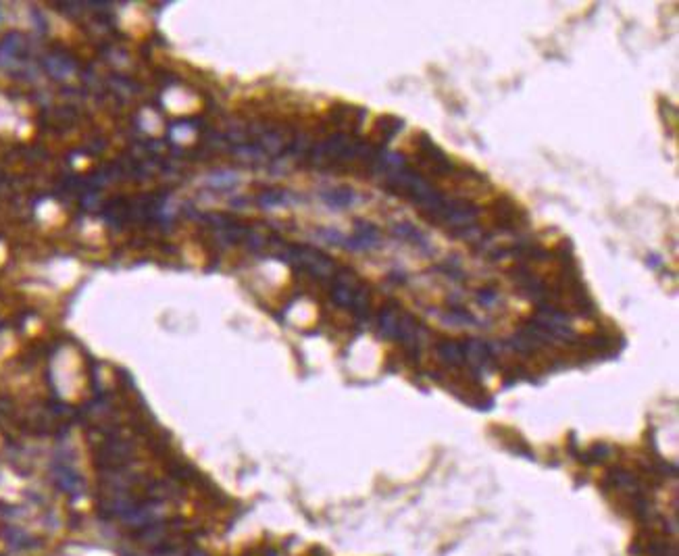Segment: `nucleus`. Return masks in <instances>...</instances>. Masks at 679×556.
Wrapping results in <instances>:
<instances>
[{
	"label": "nucleus",
	"instance_id": "f257e3e1",
	"mask_svg": "<svg viewBox=\"0 0 679 556\" xmlns=\"http://www.w3.org/2000/svg\"><path fill=\"white\" fill-rule=\"evenodd\" d=\"M490 213H492L494 221L500 227H517L519 225V219H525V213L521 211V206L515 200H511L509 196L498 198L490 206Z\"/></svg>",
	"mask_w": 679,
	"mask_h": 556
},
{
	"label": "nucleus",
	"instance_id": "f03ea898",
	"mask_svg": "<svg viewBox=\"0 0 679 556\" xmlns=\"http://www.w3.org/2000/svg\"><path fill=\"white\" fill-rule=\"evenodd\" d=\"M438 359L442 363H446L448 367H461L465 365V352H463V344L454 342V340H444L438 344L435 348Z\"/></svg>",
	"mask_w": 679,
	"mask_h": 556
},
{
	"label": "nucleus",
	"instance_id": "7ed1b4c3",
	"mask_svg": "<svg viewBox=\"0 0 679 556\" xmlns=\"http://www.w3.org/2000/svg\"><path fill=\"white\" fill-rule=\"evenodd\" d=\"M606 454H609V446L606 444H596L585 456H594L592 460H602V458H606Z\"/></svg>",
	"mask_w": 679,
	"mask_h": 556
},
{
	"label": "nucleus",
	"instance_id": "20e7f679",
	"mask_svg": "<svg viewBox=\"0 0 679 556\" xmlns=\"http://www.w3.org/2000/svg\"><path fill=\"white\" fill-rule=\"evenodd\" d=\"M496 298H498V294H496V292H492V290H484V292L479 294V300H482V302H484L486 306H490V304H492V302H494Z\"/></svg>",
	"mask_w": 679,
	"mask_h": 556
}]
</instances>
